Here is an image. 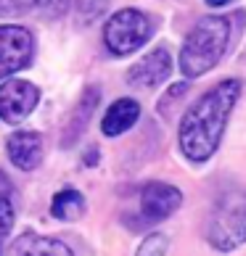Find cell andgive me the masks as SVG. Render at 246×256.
Listing matches in <instances>:
<instances>
[{
	"mask_svg": "<svg viewBox=\"0 0 246 256\" xmlns=\"http://www.w3.org/2000/svg\"><path fill=\"white\" fill-rule=\"evenodd\" d=\"M241 84V80H225L185 111L180 122V148L191 161L201 164L217 150L233 106L238 103Z\"/></svg>",
	"mask_w": 246,
	"mask_h": 256,
	"instance_id": "1",
	"label": "cell"
},
{
	"mask_svg": "<svg viewBox=\"0 0 246 256\" xmlns=\"http://www.w3.org/2000/svg\"><path fill=\"white\" fill-rule=\"evenodd\" d=\"M230 45V18L222 16H206L201 18L191 34L185 37V45L180 50V69L185 77H201L209 69H214Z\"/></svg>",
	"mask_w": 246,
	"mask_h": 256,
	"instance_id": "2",
	"label": "cell"
},
{
	"mask_svg": "<svg viewBox=\"0 0 246 256\" xmlns=\"http://www.w3.org/2000/svg\"><path fill=\"white\" fill-rule=\"evenodd\" d=\"M206 240L212 248L228 254L246 243V190H225L209 214Z\"/></svg>",
	"mask_w": 246,
	"mask_h": 256,
	"instance_id": "3",
	"label": "cell"
},
{
	"mask_svg": "<svg viewBox=\"0 0 246 256\" xmlns=\"http://www.w3.org/2000/svg\"><path fill=\"white\" fill-rule=\"evenodd\" d=\"M154 34V22L135 8L117 11L103 26V42L114 56H130L143 48L148 37Z\"/></svg>",
	"mask_w": 246,
	"mask_h": 256,
	"instance_id": "4",
	"label": "cell"
},
{
	"mask_svg": "<svg viewBox=\"0 0 246 256\" xmlns=\"http://www.w3.org/2000/svg\"><path fill=\"white\" fill-rule=\"evenodd\" d=\"M35 56V40L30 30L16 24L0 26V80L27 69Z\"/></svg>",
	"mask_w": 246,
	"mask_h": 256,
	"instance_id": "5",
	"label": "cell"
},
{
	"mask_svg": "<svg viewBox=\"0 0 246 256\" xmlns=\"http://www.w3.org/2000/svg\"><path fill=\"white\" fill-rule=\"evenodd\" d=\"M37 92L35 84L24 82V80H8L0 88V119L8 124H19L24 122L37 106Z\"/></svg>",
	"mask_w": 246,
	"mask_h": 256,
	"instance_id": "6",
	"label": "cell"
},
{
	"mask_svg": "<svg viewBox=\"0 0 246 256\" xmlns=\"http://www.w3.org/2000/svg\"><path fill=\"white\" fill-rule=\"evenodd\" d=\"M183 204V193L167 182H148L140 190V214L148 222H162L172 216Z\"/></svg>",
	"mask_w": 246,
	"mask_h": 256,
	"instance_id": "7",
	"label": "cell"
},
{
	"mask_svg": "<svg viewBox=\"0 0 246 256\" xmlns=\"http://www.w3.org/2000/svg\"><path fill=\"white\" fill-rule=\"evenodd\" d=\"M169 74H172V56L167 48H156L127 72V82L135 88H156Z\"/></svg>",
	"mask_w": 246,
	"mask_h": 256,
	"instance_id": "8",
	"label": "cell"
},
{
	"mask_svg": "<svg viewBox=\"0 0 246 256\" xmlns=\"http://www.w3.org/2000/svg\"><path fill=\"white\" fill-rule=\"evenodd\" d=\"M8 158L16 169H24V172H32V169L40 166L45 146H43V135L40 132H30V130H19L8 138L6 143Z\"/></svg>",
	"mask_w": 246,
	"mask_h": 256,
	"instance_id": "9",
	"label": "cell"
},
{
	"mask_svg": "<svg viewBox=\"0 0 246 256\" xmlns=\"http://www.w3.org/2000/svg\"><path fill=\"white\" fill-rule=\"evenodd\" d=\"M138 116H140V106H138V100H132V98H122V100H117V103H111L109 111L103 114L101 130H103V135L117 138V135L127 132L132 124H135Z\"/></svg>",
	"mask_w": 246,
	"mask_h": 256,
	"instance_id": "10",
	"label": "cell"
},
{
	"mask_svg": "<svg viewBox=\"0 0 246 256\" xmlns=\"http://www.w3.org/2000/svg\"><path fill=\"white\" fill-rule=\"evenodd\" d=\"M14 256H72L61 240L40 238V235H24L14 246Z\"/></svg>",
	"mask_w": 246,
	"mask_h": 256,
	"instance_id": "11",
	"label": "cell"
},
{
	"mask_svg": "<svg viewBox=\"0 0 246 256\" xmlns=\"http://www.w3.org/2000/svg\"><path fill=\"white\" fill-rule=\"evenodd\" d=\"M51 214L61 222H72V220H80L85 214V198L74 190V188H64L53 196L51 201Z\"/></svg>",
	"mask_w": 246,
	"mask_h": 256,
	"instance_id": "12",
	"label": "cell"
},
{
	"mask_svg": "<svg viewBox=\"0 0 246 256\" xmlns=\"http://www.w3.org/2000/svg\"><path fill=\"white\" fill-rule=\"evenodd\" d=\"M66 0H0V16L3 18H22L30 14H51L53 6L56 11Z\"/></svg>",
	"mask_w": 246,
	"mask_h": 256,
	"instance_id": "13",
	"label": "cell"
},
{
	"mask_svg": "<svg viewBox=\"0 0 246 256\" xmlns=\"http://www.w3.org/2000/svg\"><path fill=\"white\" fill-rule=\"evenodd\" d=\"M16 220V206H14V188L11 180H8L3 172H0V240L11 232Z\"/></svg>",
	"mask_w": 246,
	"mask_h": 256,
	"instance_id": "14",
	"label": "cell"
},
{
	"mask_svg": "<svg viewBox=\"0 0 246 256\" xmlns=\"http://www.w3.org/2000/svg\"><path fill=\"white\" fill-rule=\"evenodd\" d=\"M96 103H98V90H88L82 96L80 100V106L77 111L72 114V122H69V135H66V143H69V138L72 140H77V135L88 127V122H90V114L96 111Z\"/></svg>",
	"mask_w": 246,
	"mask_h": 256,
	"instance_id": "15",
	"label": "cell"
},
{
	"mask_svg": "<svg viewBox=\"0 0 246 256\" xmlns=\"http://www.w3.org/2000/svg\"><path fill=\"white\" fill-rule=\"evenodd\" d=\"M167 248H169V240L164 238L162 232H154V235H148V238L140 243L138 256H164Z\"/></svg>",
	"mask_w": 246,
	"mask_h": 256,
	"instance_id": "16",
	"label": "cell"
},
{
	"mask_svg": "<svg viewBox=\"0 0 246 256\" xmlns=\"http://www.w3.org/2000/svg\"><path fill=\"white\" fill-rule=\"evenodd\" d=\"M103 8H106V0H96V3H90V0H77V11H80L82 24H88V22H93V18H98Z\"/></svg>",
	"mask_w": 246,
	"mask_h": 256,
	"instance_id": "17",
	"label": "cell"
},
{
	"mask_svg": "<svg viewBox=\"0 0 246 256\" xmlns=\"http://www.w3.org/2000/svg\"><path fill=\"white\" fill-rule=\"evenodd\" d=\"M228 3H230V0H206V6H212V8H222Z\"/></svg>",
	"mask_w": 246,
	"mask_h": 256,
	"instance_id": "18",
	"label": "cell"
}]
</instances>
